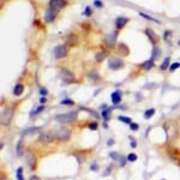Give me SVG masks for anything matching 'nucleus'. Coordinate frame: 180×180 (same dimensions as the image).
<instances>
[{
  "instance_id": "obj_1",
  "label": "nucleus",
  "mask_w": 180,
  "mask_h": 180,
  "mask_svg": "<svg viewBox=\"0 0 180 180\" xmlns=\"http://www.w3.org/2000/svg\"><path fill=\"white\" fill-rule=\"evenodd\" d=\"M55 121L61 122V124H72L78 119V112L73 111V112H69V113H64V114H58L55 115Z\"/></svg>"
},
{
  "instance_id": "obj_2",
  "label": "nucleus",
  "mask_w": 180,
  "mask_h": 180,
  "mask_svg": "<svg viewBox=\"0 0 180 180\" xmlns=\"http://www.w3.org/2000/svg\"><path fill=\"white\" fill-rule=\"evenodd\" d=\"M13 114H15V106L5 107L1 112V125L4 126L10 125V122L12 121V118H13Z\"/></svg>"
},
{
  "instance_id": "obj_3",
  "label": "nucleus",
  "mask_w": 180,
  "mask_h": 180,
  "mask_svg": "<svg viewBox=\"0 0 180 180\" xmlns=\"http://www.w3.org/2000/svg\"><path fill=\"white\" fill-rule=\"evenodd\" d=\"M118 30H114V31H111L106 35L104 37V44L108 47V48H114L115 44H117V40H118Z\"/></svg>"
},
{
  "instance_id": "obj_4",
  "label": "nucleus",
  "mask_w": 180,
  "mask_h": 180,
  "mask_svg": "<svg viewBox=\"0 0 180 180\" xmlns=\"http://www.w3.org/2000/svg\"><path fill=\"white\" fill-rule=\"evenodd\" d=\"M57 139L60 142H67L71 138V130L66 126H61L59 130L57 131Z\"/></svg>"
},
{
  "instance_id": "obj_5",
  "label": "nucleus",
  "mask_w": 180,
  "mask_h": 180,
  "mask_svg": "<svg viewBox=\"0 0 180 180\" xmlns=\"http://www.w3.org/2000/svg\"><path fill=\"white\" fill-rule=\"evenodd\" d=\"M124 66H125V64H124V61L120 59V58H117V57H111L109 60H108V67H109L111 70L117 71V70L122 69Z\"/></svg>"
},
{
  "instance_id": "obj_6",
  "label": "nucleus",
  "mask_w": 180,
  "mask_h": 180,
  "mask_svg": "<svg viewBox=\"0 0 180 180\" xmlns=\"http://www.w3.org/2000/svg\"><path fill=\"white\" fill-rule=\"evenodd\" d=\"M66 5H67L66 0H49V10L54 12H59Z\"/></svg>"
},
{
  "instance_id": "obj_7",
  "label": "nucleus",
  "mask_w": 180,
  "mask_h": 180,
  "mask_svg": "<svg viewBox=\"0 0 180 180\" xmlns=\"http://www.w3.org/2000/svg\"><path fill=\"white\" fill-rule=\"evenodd\" d=\"M60 77H61V79L64 80V82H66V83H72V82H75V75L72 73L71 70H69V69H66V67H62V69L60 70Z\"/></svg>"
},
{
  "instance_id": "obj_8",
  "label": "nucleus",
  "mask_w": 180,
  "mask_h": 180,
  "mask_svg": "<svg viewBox=\"0 0 180 180\" xmlns=\"http://www.w3.org/2000/svg\"><path fill=\"white\" fill-rule=\"evenodd\" d=\"M53 54H54V57L57 59H64V58H66V55H67V47L65 44L57 46L54 48V51H53Z\"/></svg>"
},
{
  "instance_id": "obj_9",
  "label": "nucleus",
  "mask_w": 180,
  "mask_h": 180,
  "mask_svg": "<svg viewBox=\"0 0 180 180\" xmlns=\"http://www.w3.org/2000/svg\"><path fill=\"white\" fill-rule=\"evenodd\" d=\"M24 157H25V162H26V164L29 166L30 169H35L36 168V157H35L34 153L26 151L25 155H24Z\"/></svg>"
},
{
  "instance_id": "obj_10",
  "label": "nucleus",
  "mask_w": 180,
  "mask_h": 180,
  "mask_svg": "<svg viewBox=\"0 0 180 180\" xmlns=\"http://www.w3.org/2000/svg\"><path fill=\"white\" fill-rule=\"evenodd\" d=\"M144 33H145V35L148 36V39H149V41L155 46L159 41H160V37H159V35L153 30V29H150V28H146L145 30H144Z\"/></svg>"
},
{
  "instance_id": "obj_11",
  "label": "nucleus",
  "mask_w": 180,
  "mask_h": 180,
  "mask_svg": "<svg viewBox=\"0 0 180 180\" xmlns=\"http://www.w3.org/2000/svg\"><path fill=\"white\" fill-rule=\"evenodd\" d=\"M57 136H54L52 132H43L41 133L40 137H39V140L41 143H44V144H48V143H52L53 140L55 139Z\"/></svg>"
},
{
  "instance_id": "obj_12",
  "label": "nucleus",
  "mask_w": 180,
  "mask_h": 180,
  "mask_svg": "<svg viewBox=\"0 0 180 180\" xmlns=\"http://www.w3.org/2000/svg\"><path fill=\"white\" fill-rule=\"evenodd\" d=\"M121 99H122V93H121V90H119V89L114 90V91L111 94V101H112V103H113L114 106L120 104Z\"/></svg>"
},
{
  "instance_id": "obj_13",
  "label": "nucleus",
  "mask_w": 180,
  "mask_h": 180,
  "mask_svg": "<svg viewBox=\"0 0 180 180\" xmlns=\"http://www.w3.org/2000/svg\"><path fill=\"white\" fill-rule=\"evenodd\" d=\"M129 22H130V18L124 17V16H119V17H117V19H115V26H117L118 30H119V29H122Z\"/></svg>"
},
{
  "instance_id": "obj_14",
  "label": "nucleus",
  "mask_w": 180,
  "mask_h": 180,
  "mask_svg": "<svg viewBox=\"0 0 180 180\" xmlns=\"http://www.w3.org/2000/svg\"><path fill=\"white\" fill-rule=\"evenodd\" d=\"M118 52H119V54L121 57H127L130 54V48L124 42H119V44H118Z\"/></svg>"
},
{
  "instance_id": "obj_15",
  "label": "nucleus",
  "mask_w": 180,
  "mask_h": 180,
  "mask_svg": "<svg viewBox=\"0 0 180 180\" xmlns=\"http://www.w3.org/2000/svg\"><path fill=\"white\" fill-rule=\"evenodd\" d=\"M57 18V12L52 11V10H47L44 12V22L47 23H53Z\"/></svg>"
},
{
  "instance_id": "obj_16",
  "label": "nucleus",
  "mask_w": 180,
  "mask_h": 180,
  "mask_svg": "<svg viewBox=\"0 0 180 180\" xmlns=\"http://www.w3.org/2000/svg\"><path fill=\"white\" fill-rule=\"evenodd\" d=\"M115 107H107L106 109H102L101 111V117L103 118L104 121H109L111 117H112V111L114 109Z\"/></svg>"
},
{
  "instance_id": "obj_17",
  "label": "nucleus",
  "mask_w": 180,
  "mask_h": 180,
  "mask_svg": "<svg viewBox=\"0 0 180 180\" xmlns=\"http://www.w3.org/2000/svg\"><path fill=\"white\" fill-rule=\"evenodd\" d=\"M41 131V127L40 126H34V127H28L25 131H23V133H22V136L24 137V136H33V135H35V133H39Z\"/></svg>"
},
{
  "instance_id": "obj_18",
  "label": "nucleus",
  "mask_w": 180,
  "mask_h": 180,
  "mask_svg": "<svg viewBox=\"0 0 180 180\" xmlns=\"http://www.w3.org/2000/svg\"><path fill=\"white\" fill-rule=\"evenodd\" d=\"M107 57H108V52H107V51H100V52H97L96 55H95V61L100 64V62H102Z\"/></svg>"
},
{
  "instance_id": "obj_19",
  "label": "nucleus",
  "mask_w": 180,
  "mask_h": 180,
  "mask_svg": "<svg viewBox=\"0 0 180 180\" xmlns=\"http://www.w3.org/2000/svg\"><path fill=\"white\" fill-rule=\"evenodd\" d=\"M77 43H78V37L75 34H70L66 37V44H69V46H76Z\"/></svg>"
},
{
  "instance_id": "obj_20",
  "label": "nucleus",
  "mask_w": 180,
  "mask_h": 180,
  "mask_svg": "<svg viewBox=\"0 0 180 180\" xmlns=\"http://www.w3.org/2000/svg\"><path fill=\"white\" fill-rule=\"evenodd\" d=\"M154 66H155V60L151 59V58L149 60H146V61H144V62L142 64V67L144 69V71H149V70H151Z\"/></svg>"
},
{
  "instance_id": "obj_21",
  "label": "nucleus",
  "mask_w": 180,
  "mask_h": 180,
  "mask_svg": "<svg viewBox=\"0 0 180 180\" xmlns=\"http://www.w3.org/2000/svg\"><path fill=\"white\" fill-rule=\"evenodd\" d=\"M16 153L18 156H24L25 153H24V146H23V139L20 138L17 143V148H16Z\"/></svg>"
},
{
  "instance_id": "obj_22",
  "label": "nucleus",
  "mask_w": 180,
  "mask_h": 180,
  "mask_svg": "<svg viewBox=\"0 0 180 180\" xmlns=\"http://www.w3.org/2000/svg\"><path fill=\"white\" fill-rule=\"evenodd\" d=\"M23 91H24V85L23 84H16V86H15V89H13V95L15 96H20L22 94H23Z\"/></svg>"
},
{
  "instance_id": "obj_23",
  "label": "nucleus",
  "mask_w": 180,
  "mask_h": 180,
  "mask_svg": "<svg viewBox=\"0 0 180 180\" xmlns=\"http://www.w3.org/2000/svg\"><path fill=\"white\" fill-rule=\"evenodd\" d=\"M88 77L91 80H95V82L100 80V75H99V72L96 70H90L89 73H88Z\"/></svg>"
},
{
  "instance_id": "obj_24",
  "label": "nucleus",
  "mask_w": 180,
  "mask_h": 180,
  "mask_svg": "<svg viewBox=\"0 0 180 180\" xmlns=\"http://www.w3.org/2000/svg\"><path fill=\"white\" fill-rule=\"evenodd\" d=\"M161 55V49L159 47H156V46H154V48H153V52H151V59L156 60L159 59Z\"/></svg>"
},
{
  "instance_id": "obj_25",
  "label": "nucleus",
  "mask_w": 180,
  "mask_h": 180,
  "mask_svg": "<svg viewBox=\"0 0 180 180\" xmlns=\"http://www.w3.org/2000/svg\"><path fill=\"white\" fill-rule=\"evenodd\" d=\"M79 109H80V111H84V112H88V113H89V114H91V115H93L95 119H99V118H100L99 113H96L95 111H93V109H90V108H86V107H82V106H80Z\"/></svg>"
},
{
  "instance_id": "obj_26",
  "label": "nucleus",
  "mask_w": 180,
  "mask_h": 180,
  "mask_svg": "<svg viewBox=\"0 0 180 180\" xmlns=\"http://www.w3.org/2000/svg\"><path fill=\"white\" fill-rule=\"evenodd\" d=\"M139 16H140V17H143L144 19L150 20V22H154V23H156V24H160V23H161L159 19H156V18H154V17H151V16H149V15L144 13V12H139Z\"/></svg>"
},
{
  "instance_id": "obj_27",
  "label": "nucleus",
  "mask_w": 180,
  "mask_h": 180,
  "mask_svg": "<svg viewBox=\"0 0 180 180\" xmlns=\"http://www.w3.org/2000/svg\"><path fill=\"white\" fill-rule=\"evenodd\" d=\"M169 66H171V59H169V57H167V58H164L163 62L161 64L160 69L162 70V71H164V70H168Z\"/></svg>"
},
{
  "instance_id": "obj_28",
  "label": "nucleus",
  "mask_w": 180,
  "mask_h": 180,
  "mask_svg": "<svg viewBox=\"0 0 180 180\" xmlns=\"http://www.w3.org/2000/svg\"><path fill=\"white\" fill-rule=\"evenodd\" d=\"M155 114V108H150V109H146L144 112V119H150L153 115Z\"/></svg>"
},
{
  "instance_id": "obj_29",
  "label": "nucleus",
  "mask_w": 180,
  "mask_h": 180,
  "mask_svg": "<svg viewBox=\"0 0 180 180\" xmlns=\"http://www.w3.org/2000/svg\"><path fill=\"white\" fill-rule=\"evenodd\" d=\"M108 156H109L112 160H114V161H119L120 157H121V155H120L118 151H109Z\"/></svg>"
},
{
  "instance_id": "obj_30",
  "label": "nucleus",
  "mask_w": 180,
  "mask_h": 180,
  "mask_svg": "<svg viewBox=\"0 0 180 180\" xmlns=\"http://www.w3.org/2000/svg\"><path fill=\"white\" fill-rule=\"evenodd\" d=\"M46 109V107H44V104H41L40 107H37L35 111H33L31 113H30V115H37V114H40V113H42L43 111Z\"/></svg>"
},
{
  "instance_id": "obj_31",
  "label": "nucleus",
  "mask_w": 180,
  "mask_h": 180,
  "mask_svg": "<svg viewBox=\"0 0 180 180\" xmlns=\"http://www.w3.org/2000/svg\"><path fill=\"white\" fill-rule=\"evenodd\" d=\"M118 120L121 121V122H124V124H129V125L132 122L131 118H129V117H124V115H119V117H118Z\"/></svg>"
},
{
  "instance_id": "obj_32",
  "label": "nucleus",
  "mask_w": 180,
  "mask_h": 180,
  "mask_svg": "<svg viewBox=\"0 0 180 180\" xmlns=\"http://www.w3.org/2000/svg\"><path fill=\"white\" fill-rule=\"evenodd\" d=\"M60 104H64V106H73L75 104V101L71 100V99H64V100L60 101Z\"/></svg>"
},
{
  "instance_id": "obj_33",
  "label": "nucleus",
  "mask_w": 180,
  "mask_h": 180,
  "mask_svg": "<svg viewBox=\"0 0 180 180\" xmlns=\"http://www.w3.org/2000/svg\"><path fill=\"white\" fill-rule=\"evenodd\" d=\"M82 13H83L85 17H91V15H93V10H91V7H90V6H86Z\"/></svg>"
},
{
  "instance_id": "obj_34",
  "label": "nucleus",
  "mask_w": 180,
  "mask_h": 180,
  "mask_svg": "<svg viewBox=\"0 0 180 180\" xmlns=\"http://www.w3.org/2000/svg\"><path fill=\"white\" fill-rule=\"evenodd\" d=\"M126 159H127V162H135V161H137L138 156H137L135 153H131V154H129V155L126 156Z\"/></svg>"
},
{
  "instance_id": "obj_35",
  "label": "nucleus",
  "mask_w": 180,
  "mask_h": 180,
  "mask_svg": "<svg viewBox=\"0 0 180 180\" xmlns=\"http://www.w3.org/2000/svg\"><path fill=\"white\" fill-rule=\"evenodd\" d=\"M88 129L91 130V131H96V130L99 129V124H97L96 121H91V122L88 125Z\"/></svg>"
},
{
  "instance_id": "obj_36",
  "label": "nucleus",
  "mask_w": 180,
  "mask_h": 180,
  "mask_svg": "<svg viewBox=\"0 0 180 180\" xmlns=\"http://www.w3.org/2000/svg\"><path fill=\"white\" fill-rule=\"evenodd\" d=\"M180 67V62L179 61H177V62H173V64H171V66H169V72H174L177 69H179Z\"/></svg>"
},
{
  "instance_id": "obj_37",
  "label": "nucleus",
  "mask_w": 180,
  "mask_h": 180,
  "mask_svg": "<svg viewBox=\"0 0 180 180\" xmlns=\"http://www.w3.org/2000/svg\"><path fill=\"white\" fill-rule=\"evenodd\" d=\"M16 177H17V180H24V178H23V167H18V169L16 172Z\"/></svg>"
},
{
  "instance_id": "obj_38",
  "label": "nucleus",
  "mask_w": 180,
  "mask_h": 180,
  "mask_svg": "<svg viewBox=\"0 0 180 180\" xmlns=\"http://www.w3.org/2000/svg\"><path fill=\"white\" fill-rule=\"evenodd\" d=\"M112 172H113V164H109V166L106 168V171L103 172V174H102V175H103V177H108Z\"/></svg>"
},
{
  "instance_id": "obj_39",
  "label": "nucleus",
  "mask_w": 180,
  "mask_h": 180,
  "mask_svg": "<svg viewBox=\"0 0 180 180\" xmlns=\"http://www.w3.org/2000/svg\"><path fill=\"white\" fill-rule=\"evenodd\" d=\"M171 35H172V31H169V30H166V31H164V34H163V40L167 42V41H168V39L171 37Z\"/></svg>"
},
{
  "instance_id": "obj_40",
  "label": "nucleus",
  "mask_w": 180,
  "mask_h": 180,
  "mask_svg": "<svg viewBox=\"0 0 180 180\" xmlns=\"http://www.w3.org/2000/svg\"><path fill=\"white\" fill-rule=\"evenodd\" d=\"M130 129H131L132 131H137V130L139 129V125H138L137 122H131V124H130Z\"/></svg>"
},
{
  "instance_id": "obj_41",
  "label": "nucleus",
  "mask_w": 180,
  "mask_h": 180,
  "mask_svg": "<svg viewBox=\"0 0 180 180\" xmlns=\"http://www.w3.org/2000/svg\"><path fill=\"white\" fill-rule=\"evenodd\" d=\"M94 6L95 7H97V9H100V7H103V2L101 1V0H94Z\"/></svg>"
},
{
  "instance_id": "obj_42",
  "label": "nucleus",
  "mask_w": 180,
  "mask_h": 180,
  "mask_svg": "<svg viewBox=\"0 0 180 180\" xmlns=\"http://www.w3.org/2000/svg\"><path fill=\"white\" fill-rule=\"evenodd\" d=\"M126 162H127V159L125 157V156H121L119 160V163L121 167H125V164H126Z\"/></svg>"
},
{
  "instance_id": "obj_43",
  "label": "nucleus",
  "mask_w": 180,
  "mask_h": 180,
  "mask_svg": "<svg viewBox=\"0 0 180 180\" xmlns=\"http://www.w3.org/2000/svg\"><path fill=\"white\" fill-rule=\"evenodd\" d=\"M129 139L131 140V148H133V149H135V148L137 146V142L135 140V138H133L132 136H130V137H129Z\"/></svg>"
},
{
  "instance_id": "obj_44",
  "label": "nucleus",
  "mask_w": 180,
  "mask_h": 180,
  "mask_svg": "<svg viewBox=\"0 0 180 180\" xmlns=\"http://www.w3.org/2000/svg\"><path fill=\"white\" fill-rule=\"evenodd\" d=\"M90 171H93V172H97V171H99V166H97L96 163L90 164Z\"/></svg>"
},
{
  "instance_id": "obj_45",
  "label": "nucleus",
  "mask_w": 180,
  "mask_h": 180,
  "mask_svg": "<svg viewBox=\"0 0 180 180\" xmlns=\"http://www.w3.org/2000/svg\"><path fill=\"white\" fill-rule=\"evenodd\" d=\"M40 94H41V96H47V94H48V90H47L46 88H41V89H40Z\"/></svg>"
},
{
  "instance_id": "obj_46",
  "label": "nucleus",
  "mask_w": 180,
  "mask_h": 180,
  "mask_svg": "<svg viewBox=\"0 0 180 180\" xmlns=\"http://www.w3.org/2000/svg\"><path fill=\"white\" fill-rule=\"evenodd\" d=\"M114 143H115V142H114V139H113V138H111V139L107 140V143H106V144H107V146H111V145H113Z\"/></svg>"
},
{
  "instance_id": "obj_47",
  "label": "nucleus",
  "mask_w": 180,
  "mask_h": 180,
  "mask_svg": "<svg viewBox=\"0 0 180 180\" xmlns=\"http://www.w3.org/2000/svg\"><path fill=\"white\" fill-rule=\"evenodd\" d=\"M40 102L42 103V104H44V103L47 102V99H46V96H42V97L40 99Z\"/></svg>"
},
{
  "instance_id": "obj_48",
  "label": "nucleus",
  "mask_w": 180,
  "mask_h": 180,
  "mask_svg": "<svg viewBox=\"0 0 180 180\" xmlns=\"http://www.w3.org/2000/svg\"><path fill=\"white\" fill-rule=\"evenodd\" d=\"M29 180H41L37 175H31L30 178H29Z\"/></svg>"
},
{
  "instance_id": "obj_49",
  "label": "nucleus",
  "mask_w": 180,
  "mask_h": 180,
  "mask_svg": "<svg viewBox=\"0 0 180 180\" xmlns=\"http://www.w3.org/2000/svg\"><path fill=\"white\" fill-rule=\"evenodd\" d=\"M136 99H137L136 101H138V102L142 101V95H140V94H136Z\"/></svg>"
},
{
  "instance_id": "obj_50",
  "label": "nucleus",
  "mask_w": 180,
  "mask_h": 180,
  "mask_svg": "<svg viewBox=\"0 0 180 180\" xmlns=\"http://www.w3.org/2000/svg\"><path fill=\"white\" fill-rule=\"evenodd\" d=\"M154 86H156V84H146L145 85V88H154Z\"/></svg>"
},
{
  "instance_id": "obj_51",
  "label": "nucleus",
  "mask_w": 180,
  "mask_h": 180,
  "mask_svg": "<svg viewBox=\"0 0 180 180\" xmlns=\"http://www.w3.org/2000/svg\"><path fill=\"white\" fill-rule=\"evenodd\" d=\"M0 180H6V178H5V175H4V174H1V178H0Z\"/></svg>"
},
{
  "instance_id": "obj_52",
  "label": "nucleus",
  "mask_w": 180,
  "mask_h": 180,
  "mask_svg": "<svg viewBox=\"0 0 180 180\" xmlns=\"http://www.w3.org/2000/svg\"><path fill=\"white\" fill-rule=\"evenodd\" d=\"M103 127H104V129H108V125H107L106 122H103Z\"/></svg>"
},
{
  "instance_id": "obj_53",
  "label": "nucleus",
  "mask_w": 180,
  "mask_h": 180,
  "mask_svg": "<svg viewBox=\"0 0 180 180\" xmlns=\"http://www.w3.org/2000/svg\"><path fill=\"white\" fill-rule=\"evenodd\" d=\"M160 180H166V179H160Z\"/></svg>"
}]
</instances>
